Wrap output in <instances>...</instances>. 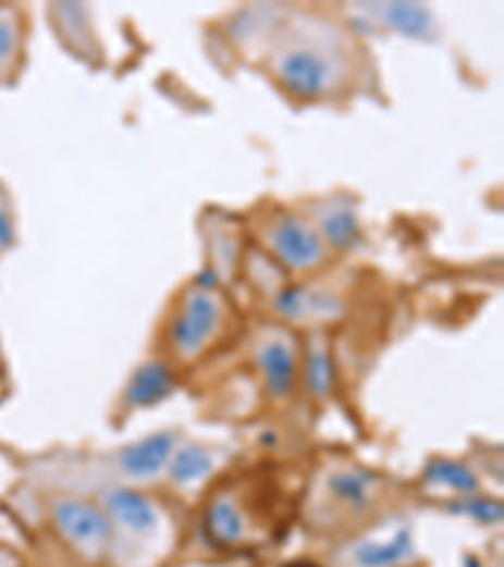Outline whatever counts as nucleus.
Listing matches in <instances>:
<instances>
[{"label":"nucleus","mask_w":504,"mask_h":567,"mask_svg":"<svg viewBox=\"0 0 504 567\" xmlns=\"http://www.w3.org/2000/svg\"><path fill=\"white\" fill-rule=\"evenodd\" d=\"M278 82L298 99H321L341 82L343 61L318 41H293L280 46L273 56Z\"/></svg>","instance_id":"f257e3e1"},{"label":"nucleus","mask_w":504,"mask_h":567,"mask_svg":"<svg viewBox=\"0 0 504 567\" xmlns=\"http://www.w3.org/2000/svg\"><path fill=\"white\" fill-rule=\"evenodd\" d=\"M222 308L212 293L195 287L184 295L182 306L172 321V343L180 356L192 358L207 346L220 329Z\"/></svg>","instance_id":"f03ea898"},{"label":"nucleus","mask_w":504,"mask_h":567,"mask_svg":"<svg viewBox=\"0 0 504 567\" xmlns=\"http://www.w3.org/2000/svg\"><path fill=\"white\" fill-rule=\"evenodd\" d=\"M270 250L291 270L316 268L323 260V243L316 230L295 214H280L268 235Z\"/></svg>","instance_id":"7ed1b4c3"},{"label":"nucleus","mask_w":504,"mask_h":567,"mask_svg":"<svg viewBox=\"0 0 504 567\" xmlns=\"http://www.w3.org/2000/svg\"><path fill=\"white\" fill-rule=\"evenodd\" d=\"M56 530L78 547H99L109 540L111 522L99 507L89 502L59 500L51 507Z\"/></svg>","instance_id":"20e7f679"},{"label":"nucleus","mask_w":504,"mask_h":567,"mask_svg":"<svg viewBox=\"0 0 504 567\" xmlns=\"http://www.w3.org/2000/svg\"><path fill=\"white\" fill-rule=\"evenodd\" d=\"M174 444H177L174 431H157V434H149L139 439V442L124 446L122 454H119V465L134 479L157 477L170 461Z\"/></svg>","instance_id":"39448f33"},{"label":"nucleus","mask_w":504,"mask_h":567,"mask_svg":"<svg viewBox=\"0 0 504 567\" xmlns=\"http://www.w3.org/2000/svg\"><path fill=\"white\" fill-rule=\"evenodd\" d=\"M205 534L218 547H239L247 540V517L230 494H220L205 513Z\"/></svg>","instance_id":"423d86ee"},{"label":"nucleus","mask_w":504,"mask_h":567,"mask_svg":"<svg viewBox=\"0 0 504 567\" xmlns=\"http://www.w3.org/2000/svg\"><path fill=\"white\" fill-rule=\"evenodd\" d=\"M107 513L114 517L119 525L134 534H149L157 527V509L142 492L130 490V486H116L103 497Z\"/></svg>","instance_id":"0eeeda50"},{"label":"nucleus","mask_w":504,"mask_h":567,"mask_svg":"<svg viewBox=\"0 0 504 567\" xmlns=\"http://www.w3.org/2000/svg\"><path fill=\"white\" fill-rule=\"evenodd\" d=\"M258 366L273 398L291 396L295 383V356L285 341H268L258 350Z\"/></svg>","instance_id":"6e6552de"},{"label":"nucleus","mask_w":504,"mask_h":567,"mask_svg":"<svg viewBox=\"0 0 504 567\" xmlns=\"http://www.w3.org/2000/svg\"><path fill=\"white\" fill-rule=\"evenodd\" d=\"M172 391H174L172 371L167 369L164 363L149 361V363H142L139 369L134 371L124 398L132 409H147V406L164 402Z\"/></svg>","instance_id":"1a4fd4ad"},{"label":"nucleus","mask_w":504,"mask_h":567,"mask_svg":"<svg viewBox=\"0 0 504 567\" xmlns=\"http://www.w3.org/2000/svg\"><path fill=\"white\" fill-rule=\"evenodd\" d=\"M376 13L389 28L409 38H429L434 34V13L423 3H383Z\"/></svg>","instance_id":"9d476101"},{"label":"nucleus","mask_w":504,"mask_h":567,"mask_svg":"<svg viewBox=\"0 0 504 567\" xmlns=\"http://www.w3.org/2000/svg\"><path fill=\"white\" fill-rule=\"evenodd\" d=\"M414 553V538L411 532L402 527L394 538L386 542H358L354 547V557L361 567H394L398 563H404L406 557H411Z\"/></svg>","instance_id":"9b49d317"},{"label":"nucleus","mask_w":504,"mask_h":567,"mask_svg":"<svg viewBox=\"0 0 504 567\" xmlns=\"http://www.w3.org/2000/svg\"><path fill=\"white\" fill-rule=\"evenodd\" d=\"M376 479L366 469H339L328 477V492L348 509H364L371 500Z\"/></svg>","instance_id":"f8f14e48"},{"label":"nucleus","mask_w":504,"mask_h":567,"mask_svg":"<svg viewBox=\"0 0 504 567\" xmlns=\"http://www.w3.org/2000/svg\"><path fill=\"white\" fill-rule=\"evenodd\" d=\"M333 306L335 303L331 298L321 293L310 295L303 287H287L275 300L278 313L291 318V321H300L306 316H333Z\"/></svg>","instance_id":"ddd939ff"},{"label":"nucleus","mask_w":504,"mask_h":567,"mask_svg":"<svg viewBox=\"0 0 504 567\" xmlns=\"http://www.w3.org/2000/svg\"><path fill=\"white\" fill-rule=\"evenodd\" d=\"M23 48V23L11 5H0V82L13 74L19 66Z\"/></svg>","instance_id":"4468645a"},{"label":"nucleus","mask_w":504,"mask_h":567,"mask_svg":"<svg viewBox=\"0 0 504 567\" xmlns=\"http://www.w3.org/2000/svg\"><path fill=\"white\" fill-rule=\"evenodd\" d=\"M423 479L431 484H442L446 490H454L459 494H475L479 486L477 474L471 472L469 467L452 459H431L429 465L423 467Z\"/></svg>","instance_id":"2eb2a0df"},{"label":"nucleus","mask_w":504,"mask_h":567,"mask_svg":"<svg viewBox=\"0 0 504 567\" xmlns=\"http://www.w3.org/2000/svg\"><path fill=\"white\" fill-rule=\"evenodd\" d=\"M321 230L328 243L339 247V250H348L361 239L358 220L348 205H333L321 218Z\"/></svg>","instance_id":"dca6fc26"},{"label":"nucleus","mask_w":504,"mask_h":567,"mask_svg":"<svg viewBox=\"0 0 504 567\" xmlns=\"http://www.w3.org/2000/svg\"><path fill=\"white\" fill-rule=\"evenodd\" d=\"M212 469H214V459L205 446H184V449L174 454L170 465V477L172 482L177 484H192V482H199V479H205Z\"/></svg>","instance_id":"f3484780"},{"label":"nucleus","mask_w":504,"mask_h":567,"mask_svg":"<svg viewBox=\"0 0 504 567\" xmlns=\"http://www.w3.org/2000/svg\"><path fill=\"white\" fill-rule=\"evenodd\" d=\"M333 361L323 348H310L306 361V386L314 396H328L333 391Z\"/></svg>","instance_id":"a211bd4d"},{"label":"nucleus","mask_w":504,"mask_h":567,"mask_svg":"<svg viewBox=\"0 0 504 567\" xmlns=\"http://www.w3.org/2000/svg\"><path fill=\"white\" fill-rule=\"evenodd\" d=\"M450 509H452V513H457V515L475 517L477 522H484V525H494V522L502 520V505H500V502H492V500L452 502Z\"/></svg>","instance_id":"6ab92c4d"},{"label":"nucleus","mask_w":504,"mask_h":567,"mask_svg":"<svg viewBox=\"0 0 504 567\" xmlns=\"http://www.w3.org/2000/svg\"><path fill=\"white\" fill-rule=\"evenodd\" d=\"M13 239H15L13 218H11V212H8L3 195H0V252L8 250V247L13 245Z\"/></svg>","instance_id":"aec40b11"},{"label":"nucleus","mask_w":504,"mask_h":567,"mask_svg":"<svg viewBox=\"0 0 504 567\" xmlns=\"http://www.w3.org/2000/svg\"><path fill=\"white\" fill-rule=\"evenodd\" d=\"M283 567H321V565L310 563V560H293V563H285Z\"/></svg>","instance_id":"412c9836"},{"label":"nucleus","mask_w":504,"mask_h":567,"mask_svg":"<svg viewBox=\"0 0 504 567\" xmlns=\"http://www.w3.org/2000/svg\"><path fill=\"white\" fill-rule=\"evenodd\" d=\"M0 567H15V560L8 553H0Z\"/></svg>","instance_id":"4be33fe9"},{"label":"nucleus","mask_w":504,"mask_h":567,"mask_svg":"<svg viewBox=\"0 0 504 567\" xmlns=\"http://www.w3.org/2000/svg\"><path fill=\"white\" fill-rule=\"evenodd\" d=\"M467 567H482L479 565V560H475V557H467V563H464Z\"/></svg>","instance_id":"5701e85b"},{"label":"nucleus","mask_w":504,"mask_h":567,"mask_svg":"<svg viewBox=\"0 0 504 567\" xmlns=\"http://www.w3.org/2000/svg\"><path fill=\"white\" fill-rule=\"evenodd\" d=\"M3 389H5V381H3V371H0V394H3Z\"/></svg>","instance_id":"b1692460"}]
</instances>
